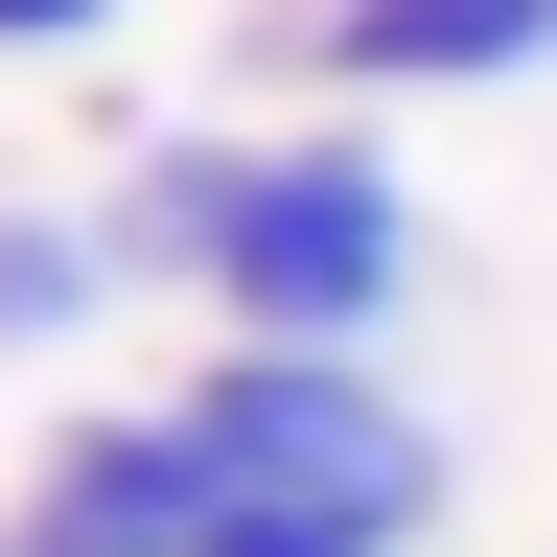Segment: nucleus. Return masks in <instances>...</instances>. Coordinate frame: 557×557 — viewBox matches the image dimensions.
<instances>
[{
  "label": "nucleus",
  "instance_id": "f257e3e1",
  "mask_svg": "<svg viewBox=\"0 0 557 557\" xmlns=\"http://www.w3.org/2000/svg\"><path fill=\"white\" fill-rule=\"evenodd\" d=\"M163 442H186L209 557H418L442 534V418L348 348H209L163 395Z\"/></svg>",
  "mask_w": 557,
  "mask_h": 557
},
{
  "label": "nucleus",
  "instance_id": "f03ea898",
  "mask_svg": "<svg viewBox=\"0 0 557 557\" xmlns=\"http://www.w3.org/2000/svg\"><path fill=\"white\" fill-rule=\"evenodd\" d=\"M186 302L233 325V348H348V372H372V325L418 302V186L372 163V139H233Z\"/></svg>",
  "mask_w": 557,
  "mask_h": 557
},
{
  "label": "nucleus",
  "instance_id": "7ed1b4c3",
  "mask_svg": "<svg viewBox=\"0 0 557 557\" xmlns=\"http://www.w3.org/2000/svg\"><path fill=\"white\" fill-rule=\"evenodd\" d=\"M256 70H325V94H511V70H557V0H278Z\"/></svg>",
  "mask_w": 557,
  "mask_h": 557
},
{
  "label": "nucleus",
  "instance_id": "20e7f679",
  "mask_svg": "<svg viewBox=\"0 0 557 557\" xmlns=\"http://www.w3.org/2000/svg\"><path fill=\"white\" fill-rule=\"evenodd\" d=\"M0 557H209V511H186V442H163V395H139V418H70V442L24 465V511H0Z\"/></svg>",
  "mask_w": 557,
  "mask_h": 557
},
{
  "label": "nucleus",
  "instance_id": "39448f33",
  "mask_svg": "<svg viewBox=\"0 0 557 557\" xmlns=\"http://www.w3.org/2000/svg\"><path fill=\"white\" fill-rule=\"evenodd\" d=\"M94 302H116V233H94V209H24V186H0V372H47Z\"/></svg>",
  "mask_w": 557,
  "mask_h": 557
},
{
  "label": "nucleus",
  "instance_id": "423d86ee",
  "mask_svg": "<svg viewBox=\"0 0 557 557\" xmlns=\"http://www.w3.org/2000/svg\"><path fill=\"white\" fill-rule=\"evenodd\" d=\"M209 186H233V139H209V116H163V139L116 163V209H94V233H116V278H209Z\"/></svg>",
  "mask_w": 557,
  "mask_h": 557
},
{
  "label": "nucleus",
  "instance_id": "0eeeda50",
  "mask_svg": "<svg viewBox=\"0 0 557 557\" xmlns=\"http://www.w3.org/2000/svg\"><path fill=\"white\" fill-rule=\"evenodd\" d=\"M116 24V0H0V47H94Z\"/></svg>",
  "mask_w": 557,
  "mask_h": 557
}]
</instances>
